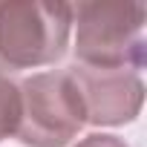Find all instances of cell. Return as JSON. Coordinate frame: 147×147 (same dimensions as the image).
<instances>
[{
  "instance_id": "cell-3",
  "label": "cell",
  "mask_w": 147,
  "mask_h": 147,
  "mask_svg": "<svg viewBox=\"0 0 147 147\" xmlns=\"http://www.w3.org/2000/svg\"><path fill=\"white\" fill-rule=\"evenodd\" d=\"M20 90V124L18 141L26 147H66L87 124L84 104L69 72H38Z\"/></svg>"
},
{
  "instance_id": "cell-2",
  "label": "cell",
  "mask_w": 147,
  "mask_h": 147,
  "mask_svg": "<svg viewBox=\"0 0 147 147\" xmlns=\"http://www.w3.org/2000/svg\"><path fill=\"white\" fill-rule=\"evenodd\" d=\"M72 6L40 0L0 3V66L38 69L61 61L69 46Z\"/></svg>"
},
{
  "instance_id": "cell-4",
  "label": "cell",
  "mask_w": 147,
  "mask_h": 147,
  "mask_svg": "<svg viewBox=\"0 0 147 147\" xmlns=\"http://www.w3.org/2000/svg\"><path fill=\"white\" fill-rule=\"evenodd\" d=\"M69 78L75 81L84 118L95 127H118L138 118L144 104V84L138 72L130 69H92V66H69Z\"/></svg>"
},
{
  "instance_id": "cell-5",
  "label": "cell",
  "mask_w": 147,
  "mask_h": 147,
  "mask_svg": "<svg viewBox=\"0 0 147 147\" xmlns=\"http://www.w3.org/2000/svg\"><path fill=\"white\" fill-rule=\"evenodd\" d=\"M20 124V90L12 78L0 75V141L18 133Z\"/></svg>"
},
{
  "instance_id": "cell-6",
  "label": "cell",
  "mask_w": 147,
  "mask_h": 147,
  "mask_svg": "<svg viewBox=\"0 0 147 147\" xmlns=\"http://www.w3.org/2000/svg\"><path fill=\"white\" fill-rule=\"evenodd\" d=\"M75 147H130V144L118 136H110V133H92V136L81 138Z\"/></svg>"
},
{
  "instance_id": "cell-1",
  "label": "cell",
  "mask_w": 147,
  "mask_h": 147,
  "mask_svg": "<svg viewBox=\"0 0 147 147\" xmlns=\"http://www.w3.org/2000/svg\"><path fill=\"white\" fill-rule=\"evenodd\" d=\"M141 3H78L72 6L75 58L92 69L138 72L147 58Z\"/></svg>"
}]
</instances>
